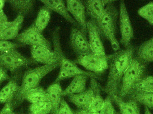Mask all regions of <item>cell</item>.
Here are the masks:
<instances>
[{"label":"cell","mask_w":153,"mask_h":114,"mask_svg":"<svg viewBox=\"0 0 153 114\" xmlns=\"http://www.w3.org/2000/svg\"><path fill=\"white\" fill-rule=\"evenodd\" d=\"M6 1L4 0H0V10H3L5 2Z\"/></svg>","instance_id":"obj_39"},{"label":"cell","mask_w":153,"mask_h":114,"mask_svg":"<svg viewBox=\"0 0 153 114\" xmlns=\"http://www.w3.org/2000/svg\"><path fill=\"white\" fill-rule=\"evenodd\" d=\"M134 47L130 45L112 54L110 61L109 72L104 90L111 99L118 96L123 75L134 57Z\"/></svg>","instance_id":"obj_1"},{"label":"cell","mask_w":153,"mask_h":114,"mask_svg":"<svg viewBox=\"0 0 153 114\" xmlns=\"http://www.w3.org/2000/svg\"><path fill=\"white\" fill-rule=\"evenodd\" d=\"M114 2L115 1H111L108 3L103 15L95 22L101 35L109 41L112 49L117 52L119 51L120 47L116 37L118 11Z\"/></svg>","instance_id":"obj_4"},{"label":"cell","mask_w":153,"mask_h":114,"mask_svg":"<svg viewBox=\"0 0 153 114\" xmlns=\"http://www.w3.org/2000/svg\"><path fill=\"white\" fill-rule=\"evenodd\" d=\"M138 15L153 26V1L140 8L137 11Z\"/></svg>","instance_id":"obj_29"},{"label":"cell","mask_w":153,"mask_h":114,"mask_svg":"<svg viewBox=\"0 0 153 114\" xmlns=\"http://www.w3.org/2000/svg\"><path fill=\"white\" fill-rule=\"evenodd\" d=\"M9 79L10 76L7 73V71L0 65V83Z\"/></svg>","instance_id":"obj_35"},{"label":"cell","mask_w":153,"mask_h":114,"mask_svg":"<svg viewBox=\"0 0 153 114\" xmlns=\"http://www.w3.org/2000/svg\"><path fill=\"white\" fill-rule=\"evenodd\" d=\"M126 98L153 110V90L134 89Z\"/></svg>","instance_id":"obj_16"},{"label":"cell","mask_w":153,"mask_h":114,"mask_svg":"<svg viewBox=\"0 0 153 114\" xmlns=\"http://www.w3.org/2000/svg\"><path fill=\"white\" fill-rule=\"evenodd\" d=\"M111 1L93 0L83 1L86 13L91 19L98 21L103 15L106 6Z\"/></svg>","instance_id":"obj_15"},{"label":"cell","mask_w":153,"mask_h":114,"mask_svg":"<svg viewBox=\"0 0 153 114\" xmlns=\"http://www.w3.org/2000/svg\"><path fill=\"white\" fill-rule=\"evenodd\" d=\"M112 99L109 96L104 100V104L99 114H117V112L111 102Z\"/></svg>","instance_id":"obj_32"},{"label":"cell","mask_w":153,"mask_h":114,"mask_svg":"<svg viewBox=\"0 0 153 114\" xmlns=\"http://www.w3.org/2000/svg\"><path fill=\"white\" fill-rule=\"evenodd\" d=\"M23 46L18 43H13L8 40H0V53H5L16 50L20 46Z\"/></svg>","instance_id":"obj_31"},{"label":"cell","mask_w":153,"mask_h":114,"mask_svg":"<svg viewBox=\"0 0 153 114\" xmlns=\"http://www.w3.org/2000/svg\"><path fill=\"white\" fill-rule=\"evenodd\" d=\"M29 111L30 114H48L51 113L52 105L49 101L31 104Z\"/></svg>","instance_id":"obj_28"},{"label":"cell","mask_w":153,"mask_h":114,"mask_svg":"<svg viewBox=\"0 0 153 114\" xmlns=\"http://www.w3.org/2000/svg\"><path fill=\"white\" fill-rule=\"evenodd\" d=\"M146 65L134 57L123 75L118 96L122 99L126 98L135 85L144 77Z\"/></svg>","instance_id":"obj_5"},{"label":"cell","mask_w":153,"mask_h":114,"mask_svg":"<svg viewBox=\"0 0 153 114\" xmlns=\"http://www.w3.org/2000/svg\"><path fill=\"white\" fill-rule=\"evenodd\" d=\"M12 8L18 13V15L24 16L27 15L33 10L35 6L36 1H7Z\"/></svg>","instance_id":"obj_24"},{"label":"cell","mask_w":153,"mask_h":114,"mask_svg":"<svg viewBox=\"0 0 153 114\" xmlns=\"http://www.w3.org/2000/svg\"><path fill=\"white\" fill-rule=\"evenodd\" d=\"M8 18L3 10H0V24L8 22Z\"/></svg>","instance_id":"obj_37"},{"label":"cell","mask_w":153,"mask_h":114,"mask_svg":"<svg viewBox=\"0 0 153 114\" xmlns=\"http://www.w3.org/2000/svg\"><path fill=\"white\" fill-rule=\"evenodd\" d=\"M30 53L31 59L36 63L44 65L52 64L60 61L59 55L56 52L43 46H31Z\"/></svg>","instance_id":"obj_13"},{"label":"cell","mask_w":153,"mask_h":114,"mask_svg":"<svg viewBox=\"0 0 153 114\" xmlns=\"http://www.w3.org/2000/svg\"><path fill=\"white\" fill-rule=\"evenodd\" d=\"M87 32L89 37L88 42L92 53L96 55H105V49L95 21L91 19L87 21Z\"/></svg>","instance_id":"obj_12"},{"label":"cell","mask_w":153,"mask_h":114,"mask_svg":"<svg viewBox=\"0 0 153 114\" xmlns=\"http://www.w3.org/2000/svg\"></svg>","instance_id":"obj_41"},{"label":"cell","mask_w":153,"mask_h":114,"mask_svg":"<svg viewBox=\"0 0 153 114\" xmlns=\"http://www.w3.org/2000/svg\"><path fill=\"white\" fill-rule=\"evenodd\" d=\"M60 61L54 63L45 65L27 70L22 77L21 85L19 86L12 99L13 107L20 104L24 101L25 94L30 90L39 87L40 82L47 74L60 67Z\"/></svg>","instance_id":"obj_2"},{"label":"cell","mask_w":153,"mask_h":114,"mask_svg":"<svg viewBox=\"0 0 153 114\" xmlns=\"http://www.w3.org/2000/svg\"><path fill=\"white\" fill-rule=\"evenodd\" d=\"M13 23V21H8L5 23L0 24V35L3 33L8 27H9Z\"/></svg>","instance_id":"obj_36"},{"label":"cell","mask_w":153,"mask_h":114,"mask_svg":"<svg viewBox=\"0 0 153 114\" xmlns=\"http://www.w3.org/2000/svg\"><path fill=\"white\" fill-rule=\"evenodd\" d=\"M112 100L118 107L120 114H141L139 104L134 100L128 99L125 101L118 96H115Z\"/></svg>","instance_id":"obj_21"},{"label":"cell","mask_w":153,"mask_h":114,"mask_svg":"<svg viewBox=\"0 0 153 114\" xmlns=\"http://www.w3.org/2000/svg\"><path fill=\"white\" fill-rule=\"evenodd\" d=\"M48 100L52 105V114H57L61 102L63 90L59 83H54L49 86L47 90Z\"/></svg>","instance_id":"obj_20"},{"label":"cell","mask_w":153,"mask_h":114,"mask_svg":"<svg viewBox=\"0 0 153 114\" xmlns=\"http://www.w3.org/2000/svg\"><path fill=\"white\" fill-rule=\"evenodd\" d=\"M16 79V77H13L0 90L1 104H5L10 99L13 97L18 91L20 86Z\"/></svg>","instance_id":"obj_25"},{"label":"cell","mask_w":153,"mask_h":114,"mask_svg":"<svg viewBox=\"0 0 153 114\" xmlns=\"http://www.w3.org/2000/svg\"><path fill=\"white\" fill-rule=\"evenodd\" d=\"M53 51L56 52L60 58V72L54 83L68 78H74L79 75H84L91 79L99 78L98 74L89 71H85L80 69L74 61H72L65 57L63 52L60 41V28H56L53 33Z\"/></svg>","instance_id":"obj_3"},{"label":"cell","mask_w":153,"mask_h":114,"mask_svg":"<svg viewBox=\"0 0 153 114\" xmlns=\"http://www.w3.org/2000/svg\"><path fill=\"white\" fill-rule=\"evenodd\" d=\"M18 43L22 46L29 45L30 46H40L46 47L51 50L50 42L42 34L34 23L27 29L19 34L15 39Z\"/></svg>","instance_id":"obj_8"},{"label":"cell","mask_w":153,"mask_h":114,"mask_svg":"<svg viewBox=\"0 0 153 114\" xmlns=\"http://www.w3.org/2000/svg\"><path fill=\"white\" fill-rule=\"evenodd\" d=\"M112 54L98 55L91 53L77 57L74 61L76 64L80 65L89 72L96 74L104 72L109 67Z\"/></svg>","instance_id":"obj_6"},{"label":"cell","mask_w":153,"mask_h":114,"mask_svg":"<svg viewBox=\"0 0 153 114\" xmlns=\"http://www.w3.org/2000/svg\"><path fill=\"white\" fill-rule=\"evenodd\" d=\"M36 63L33 59L25 57L16 50L0 53V65L12 73L24 66Z\"/></svg>","instance_id":"obj_7"},{"label":"cell","mask_w":153,"mask_h":114,"mask_svg":"<svg viewBox=\"0 0 153 114\" xmlns=\"http://www.w3.org/2000/svg\"><path fill=\"white\" fill-rule=\"evenodd\" d=\"M88 77L84 75H79L74 77L69 86L63 90L62 97L76 95L86 90V84Z\"/></svg>","instance_id":"obj_19"},{"label":"cell","mask_w":153,"mask_h":114,"mask_svg":"<svg viewBox=\"0 0 153 114\" xmlns=\"http://www.w3.org/2000/svg\"><path fill=\"white\" fill-rule=\"evenodd\" d=\"M74 113L68 103L62 99L57 114H74Z\"/></svg>","instance_id":"obj_33"},{"label":"cell","mask_w":153,"mask_h":114,"mask_svg":"<svg viewBox=\"0 0 153 114\" xmlns=\"http://www.w3.org/2000/svg\"><path fill=\"white\" fill-rule=\"evenodd\" d=\"M40 1L44 4V5L47 7L51 11L62 16L69 23H71L75 27L79 28L78 24L74 20V18L71 16L68 11L66 5L63 1L62 0H44Z\"/></svg>","instance_id":"obj_14"},{"label":"cell","mask_w":153,"mask_h":114,"mask_svg":"<svg viewBox=\"0 0 153 114\" xmlns=\"http://www.w3.org/2000/svg\"><path fill=\"white\" fill-rule=\"evenodd\" d=\"M74 114H99V113H93L89 110H80L74 113Z\"/></svg>","instance_id":"obj_38"},{"label":"cell","mask_w":153,"mask_h":114,"mask_svg":"<svg viewBox=\"0 0 153 114\" xmlns=\"http://www.w3.org/2000/svg\"><path fill=\"white\" fill-rule=\"evenodd\" d=\"M12 99L13 97L11 98L4 104L3 107L0 111V114H17L13 111Z\"/></svg>","instance_id":"obj_34"},{"label":"cell","mask_w":153,"mask_h":114,"mask_svg":"<svg viewBox=\"0 0 153 114\" xmlns=\"http://www.w3.org/2000/svg\"><path fill=\"white\" fill-rule=\"evenodd\" d=\"M91 87L94 90V97L89 110L94 113H99L104 103V100L100 94V86L95 79L91 78Z\"/></svg>","instance_id":"obj_23"},{"label":"cell","mask_w":153,"mask_h":114,"mask_svg":"<svg viewBox=\"0 0 153 114\" xmlns=\"http://www.w3.org/2000/svg\"><path fill=\"white\" fill-rule=\"evenodd\" d=\"M134 57L146 65L153 63V37L142 43L135 51Z\"/></svg>","instance_id":"obj_18"},{"label":"cell","mask_w":153,"mask_h":114,"mask_svg":"<svg viewBox=\"0 0 153 114\" xmlns=\"http://www.w3.org/2000/svg\"><path fill=\"white\" fill-rule=\"evenodd\" d=\"M66 7L70 14L79 26L81 31L86 35L87 34V22L86 11L83 1L78 0L66 1Z\"/></svg>","instance_id":"obj_11"},{"label":"cell","mask_w":153,"mask_h":114,"mask_svg":"<svg viewBox=\"0 0 153 114\" xmlns=\"http://www.w3.org/2000/svg\"><path fill=\"white\" fill-rule=\"evenodd\" d=\"M134 89L153 90V75L144 77L135 85Z\"/></svg>","instance_id":"obj_30"},{"label":"cell","mask_w":153,"mask_h":114,"mask_svg":"<svg viewBox=\"0 0 153 114\" xmlns=\"http://www.w3.org/2000/svg\"><path fill=\"white\" fill-rule=\"evenodd\" d=\"M120 29L121 39L120 43L125 48L131 45V42L134 38V29L129 18L125 1L120 3Z\"/></svg>","instance_id":"obj_9"},{"label":"cell","mask_w":153,"mask_h":114,"mask_svg":"<svg viewBox=\"0 0 153 114\" xmlns=\"http://www.w3.org/2000/svg\"><path fill=\"white\" fill-rule=\"evenodd\" d=\"M144 114H153L150 111V109H148L147 107H145Z\"/></svg>","instance_id":"obj_40"},{"label":"cell","mask_w":153,"mask_h":114,"mask_svg":"<svg viewBox=\"0 0 153 114\" xmlns=\"http://www.w3.org/2000/svg\"><path fill=\"white\" fill-rule=\"evenodd\" d=\"M24 17L18 15L13 21V23L3 33L0 35V40H8L15 39L19 35L24 21Z\"/></svg>","instance_id":"obj_22"},{"label":"cell","mask_w":153,"mask_h":114,"mask_svg":"<svg viewBox=\"0 0 153 114\" xmlns=\"http://www.w3.org/2000/svg\"><path fill=\"white\" fill-rule=\"evenodd\" d=\"M51 11L44 5L39 11L34 24L38 29L42 33L46 28L51 18Z\"/></svg>","instance_id":"obj_27"},{"label":"cell","mask_w":153,"mask_h":114,"mask_svg":"<svg viewBox=\"0 0 153 114\" xmlns=\"http://www.w3.org/2000/svg\"><path fill=\"white\" fill-rule=\"evenodd\" d=\"M24 100H27L31 104L49 101L46 90L39 87L28 91L24 96Z\"/></svg>","instance_id":"obj_26"},{"label":"cell","mask_w":153,"mask_h":114,"mask_svg":"<svg viewBox=\"0 0 153 114\" xmlns=\"http://www.w3.org/2000/svg\"><path fill=\"white\" fill-rule=\"evenodd\" d=\"M94 90L92 87L84 92L69 96L70 102L80 110H89L94 97Z\"/></svg>","instance_id":"obj_17"},{"label":"cell","mask_w":153,"mask_h":114,"mask_svg":"<svg viewBox=\"0 0 153 114\" xmlns=\"http://www.w3.org/2000/svg\"><path fill=\"white\" fill-rule=\"evenodd\" d=\"M70 43L78 57L92 53L86 35L78 28H72L70 35Z\"/></svg>","instance_id":"obj_10"}]
</instances>
